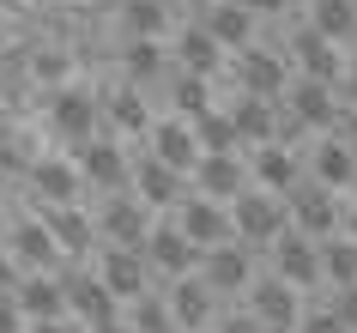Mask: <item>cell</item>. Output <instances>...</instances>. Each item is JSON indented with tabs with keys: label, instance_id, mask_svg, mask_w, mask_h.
Masks as SVG:
<instances>
[{
	"label": "cell",
	"instance_id": "603a6c76",
	"mask_svg": "<svg viewBox=\"0 0 357 333\" xmlns=\"http://www.w3.org/2000/svg\"><path fill=\"white\" fill-rule=\"evenodd\" d=\"M309 170H315V182L327 188V194H339V188H357V158L339 140H321L315 151H309Z\"/></svg>",
	"mask_w": 357,
	"mask_h": 333
},
{
	"label": "cell",
	"instance_id": "1f68e13d",
	"mask_svg": "<svg viewBox=\"0 0 357 333\" xmlns=\"http://www.w3.org/2000/svg\"><path fill=\"white\" fill-rule=\"evenodd\" d=\"M169 97H176V110L182 115H212V85L206 79H194V73H176V85H169Z\"/></svg>",
	"mask_w": 357,
	"mask_h": 333
},
{
	"label": "cell",
	"instance_id": "60d3db41",
	"mask_svg": "<svg viewBox=\"0 0 357 333\" xmlns=\"http://www.w3.org/2000/svg\"><path fill=\"white\" fill-rule=\"evenodd\" d=\"M19 291V267H13V255L0 249V297H13Z\"/></svg>",
	"mask_w": 357,
	"mask_h": 333
},
{
	"label": "cell",
	"instance_id": "d4e9b609",
	"mask_svg": "<svg viewBox=\"0 0 357 333\" xmlns=\"http://www.w3.org/2000/svg\"><path fill=\"white\" fill-rule=\"evenodd\" d=\"M230 128H236V140H243V146H273L279 115H273V103H261V97H243V103L230 110Z\"/></svg>",
	"mask_w": 357,
	"mask_h": 333
},
{
	"label": "cell",
	"instance_id": "30bf717a",
	"mask_svg": "<svg viewBox=\"0 0 357 333\" xmlns=\"http://www.w3.org/2000/svg\"><path fill=\"white\" fill-rule=\"evenodd\" d=\"M273 260H279V279L291 285V291H309L321 279V242L297 237V230H284L279 242H273Z\"/></svg>",
	"mask_w": 357,
	"mask_h": 333
},
{
	"label": "cell",
	"instance_id": "3957f363",
	"mask_svg": "<svg viewBox=\"0 0 357 333\" xmlns=\"http://www.w3.org/2000/svg\"><path fill=\"white\" fill-rule=\"evenodd\" d=\"M200 285H206L212 297H236V291H255V255H248L243 242H225V249L200 255Z\"/></svg>",
	"mask_w": 357,
	"mask_h": 333
},
{
	"label": "cell",
	"instance_id": "4316f807",
	"mask_svg": "<svg viewBox=\"0 0 357 333\" xmlns=\"http://www.w3.org/2000/svg\"><path fill=\"white\" fill-rule=\"evenodd\" d=\"M218 55H225V49L212 43L206 24H194V31H182V37H176V61H182V73H194V79H212Z\"/></svg>",
	"mask_w": 357,
	"mask_h": 333
},
{
	"label": "cell",
	"instance_id": "277c9868",
	"mask_svg": "<svg viewBox=\"0 0 357 333\" xmlns=\"http://www.w3.org/2000/svg\"><path fill=\"white\" fill-rule=\"evenodd\" d=\"M146 267L182 285V279H194V273H200V249H194V242L182 237V224H158V230L146 237Z\"/></svg>",
	"mask_w": 357,
	"mask_h": 333
},
{
	"label": "cell",
	"instance_id": "ffe728a7",
	"mask_svg": "<svg viewBox=\"0 0 357 333\" xmlns=\"http://www.w3.org/2000/svg\"><path fill=\"white\" fill-rule=\"evenodd\" d=\"M43 224H49V237H55V249H61L67 260L85 255V249L97 242V224L85 219L79 206H49V219H43Z\"/></svg>",
	"mask_w": 357,
	"mask_h": 333
},
{
	"label": "cell",
	"instance_id": "f6af8a7d",
	"mask_svg": "<svg viewBox=\"0 0 357 333\" xmlns=\"http://www.w3.org/2000/svg\"><path fill=\"white\" fill-rule=\"evenodd\" d=\"M248 13H284V0H243Z\"/></svg>",
	"mask_w": 357,
	"mask_h": 333
},
{
	"label": "cell",
	"instance_id": "7a4b0ae2",
	"mask_svg": "<svg viewBox=\"0 0 357 333\" xmlns=\"http://www.w3.org/2000/svg\"><path fill=\"white\" fill-rule=\"evenodd\" d=\"M284 219H291L284 200H273V194H261V188H248L243 200L230 206V224H236V242H243V249H255V242L273 249V242L284 237Z\"/></svg>",
	"mask_w": 357,
	"mask_h": 333
},
{
	"label": "cell",
	"instance_id": "8992f818",
	"mask_svg": "<svg viewBox=\"0 0 357 333\" xmlns=\"http://www.w3.org/2000/svg\"><path fill=\"white\" fill-rule=\"evenodd\" d=\"M248 315L261 321L266 333H297V321H303V303H297V291L284 285L279 273L273 279H261L255 291H248Z\"/></svg>",
	"mask_w": 357,
	"mask_h": 333
},
{
	"label": "cell",
	"instance_id": "5b68a950",
	"mask_svg": "<svg viewBox=\"0 0 357 333\" xmlns=\"http://www.w3.org/2000/svg\"><path fill=\"white\" fill-rule=\"evenodd\" d=\"M97 237L109 242V249H133V255H146V237H151L146 206L109 194V200H103V212H97Z\"/></svg>",
	"mask_w": 357,
	"mask_h": 333
},
{
	"label": "cell",
	"instance_id": "2e32d148",
	"mask_svg": "<svg viewBox=\"0 0 357 333\" xmlns=\"http://www.w3.org/2000/svg\"><path fill=\"white\" fill-rule=\"evenodd\" d=\"M6 255L43 273V267H55V260H61V249H55V237H49V224H43V219H19V224H13V237H6Z\"/></svg>",
	"mask_w": 357,
	"mask_h": 333
},
{
	"label": "cell",
	"instance_id": "4dcf8cb0",
	"mask_svg": "<svg viewBox=\"0 0 357 333\" xmlns=\"http://www.w3.org/2000/svg\"><path fill=\"white\" fill-rule=\"evenodd\" d=\"M194 140H200V151H206V158H225V151L243 146V140H236V128H230V115H218V110L194 121Z\"/></svg>",
	"mask_w": 357,
	"mask_h": 333
},
{
	"label": "cell",
	"instance_id": "f1b7e54d",
	"mask_svg": "<svg viewBox=\"0 0 357 333\" xmlns=\"http://www.w3.org/2000/svg\"><path fill=\"white\" fill-rule=\"evenodd\" d=\"M31 188H37L49 206H73V194H79V170H67L61 158H43V164H31Z\"/></svg>",
	"mask_w": 357,
	"mask_h": 333
},
{
	"label": "cell",
	"instance_id": "ba28073f",
	"mask_svg": "<svg viewBox=\"0 0 357 333\" xmlns=\"http://www.w3.org/2000/svg\"><path fill=\"white\" fill-rule=\"evenodd\" d=\"M194 188H200V200H243L248 194V164L243 158H236V151H225V158H200V164H194Z\"/></svg>",
	"mask_w": 357,
	"mask_h": 333
},
{
	"label": "cell",
	"instance_id": "7dc6e473",
	"mask_svg": "<svg viewBox=\"0 0 357 333\" xmlns=\"http://www.w3.org/2000/svg\"><path fill=\"white\" fill-rule=\"evenodd\" d=\"M351 6H357V0H351Z\"/></svg>",
	"mask_w": 357,
	"mask_h": 333
},
{
	"label": "cell",
	"instance_id": "ee69618b",
	"mask_svg": "<svg viewBox=\"0 0 357 333\" xmlns=\"http://www.w3.org/2000/svg\"><path fill=\"white\" fill-rule=\"evenodd\" d=\"M31 333H85V327H79L73 315H67V321H43V327H31Z\"/></svg>",
	"mask_w": 357,
	"mask_h": 333
},
{
	"label": "cell",
	"instance_id": "9a60e30c",
	"mask_svg": "<svg viewBox=\"0 0 357 333\" xmlns=\"http://www.w3.org/2000/svg\"><path fill=\"white\" fill-rule=\"evenodd\" d=\"M284 103H291V121H297V128H333L339 121L333 85H315V79H297V85L284 91Z\"/></svg>",
	"mask_w": 357,
	"mask_h": 333
},
{
	"label": "cell",
	"instance_id": "f35d334b",
	"mask_svg": "<svg viewBox=\"0 0 357 333\" xmlns=\"http://www.w3.org/2000/svg\"><path fill=\"white\" fill-rule=\"evenodd\" d=\"M218 333H266V327H261V321H255V315L243 309V315H218Z\"/></svg>",
	"mask_w": 357,
	"mask_h": 333
},
{
	"label": "cell",
	"instance_id": "74e56055",
	"mask_svg": "<svg viewBox=\"0 0 357 333\" xmlns=\"http://www.w3.org/2000/svg\"><path fill=\"white\" fill-rule=\"evenodd\" d=\"M327 303H333V315H339V321H345V327L357 333V285H351V291H333Z\"/></svg>",
	"mask_w": 357,
	"mask_h": 333
},
{
	"label": "cell",
	"instance_id": "d590c367",
	"mask_svg": "<svg viewBox=\"0 0 357 333\" xmlns=\"http://www.w3.org/2000/svg\"><path fill=\"white\" fill-rule=\"evenodd\" d=\"M109 121L121 133H139V128H146V103H139V91H121V97H115V103H109Z\"/></svg>",
	"mask_w": 357,
	"mask_h": 333
},
{
	"label": "cell",
	"instance_id": "e0dca14e",
	"mask_svg": "<svg viewBox=\"0 0 357 333\" xmlns=\"http://www.w3.org/2000/svg\"><path fill=\"white\" fill-rule=\"evenodd\" d=\"M49 121H55V133H67L79 151L91 146V128H97V103L85 91H61L55 103H49Z\"/></svg>",
	"mask_w": 357,
	"mask_h": 333
},
{
	"label": "cell",
	"instance_id": "bcb514c9",
	"mask_svg": "<svg viewBox=\"0 0 357 333\" xmlns=\"http://www.w3.org/2000/svg\"><path fill=\"white\" fill-rule=\"evenodd\" d=\"M97 333H133V327H128V321H109V327H97Z\"/></svg>",
	"mask_w": 357,
	"mask_h": 333
},
{
	"label": "cell",
	"instance_id": "9c48e42d",
	"mask_svg": "<svg viewBox=\"0 0 357 333\" xmlns=\"http://www.w3.org/2000/svg\"><path fill=\"white\" fill-rule=\"evenodd\" d=\"M182 237H188L200 255H212V249L236 242V224H230L225 206H212V200H182Z\"/></svg>",
	"mask_w": 357,
	"mask_h": 333
},
{
	"label": "cell",
	"instance_id": "ab89813d",
	"mask_svg": "<svg viewBox=\"0 0 357 333\" xmlns=\"http://www.w3.org/2000/svg\"><path fill=\"white\" fill-rule=\"evenodd\" d=\"M333 128H339V146H345V151L357 158V110H339V121H333Z\"/></svg>",
	"mask_w": 357,
	"mask_h": 333
},
{
	"label": "cell",
	"instance_id": "ac0fdd59",
	"mask_svg": "<svg viewBox=\"0 0 357 333\" xmlns=\"http://www.w3.org/2000/svg\"><path fill=\"white\" fill-rule=\"evenodd\" d=\"M212 309H218V297L200 285V273L182 279V285H169V315H176V327H182V333H200L212 321Z\"/></svg>",
	"mask_w": 357,
	"mask_h": 333
},
{
	"label": "cell",
	"instance_id": "e575fe53",
	"mask_svg": "<svg viewBox=\"0 0 357 333\" xmlns=\"http://www.w3.org/2000/svg\"><path fill=\"white\" fill-rule=\"evenodd\" d=\"M128 73L139 79V85L164 79V43H128Z\"/></svg>",
	"mask_w": 357,
	"mask_h": 333
},
{
	"label": "cell",
	"instance_id": "b9f144b4",
	"mask_svg": "<svg viewBox=\"0 0 357 333\" xmlns=\"http://www.w3.org/2000/svg\"><path fill=\"white\" fill-rule=\"evenodd\" d=\"M0 333H19V303L13 297H0Z\"/></svg>",
	"mask_w": 357,
	"mask_h": 333
},
{
	"label": "cell",
	"instance_id": "d6986e66",
	"mask_svg": "<svg viewBox=\"0 0 357 333\" xmlns=\"http://www.w3.org/2000/svg\"><path fill=\"white\" fill-rule=\"evenodd\" d=\"M236 73H243V91L261 97V103H279V97L291 91V85H284V61L279 55H261V49H248Z\"/></svg>",
	"mask_w": 357,
	"mask_h": 333
},
{
	"label": "cell",
	"instance_id": "83f0119b",
	"mask_svg": "<svg viewBox=\"0 0 357 333\" xmlns=\"http://www.w3.org/2000/svg\"><path fill=\"white\" fill-rule=\"evenodd\" d=\"M309 31H321L327 43H357V6L351 0H315L309 6Z\"/></svg>",
	"mask_w": 357,
	"mask_h": 333
},
{
	"label": "cell",
	"instance_id": "7402d4cb",
	"mask_svg": "<svg viewBox=\"0 0 357 333\" xmlns=\"http://www.w3.org/2000/svg\"><path fill=\"white\" fill-rule=\"evenodd\" d=\"M291 49H297V61H303V79H315V85L345 79V67H339V55H333V43L321 37V31H297V37H291Z\"/></svg>",
	"mask_w": 357,
	"mask_h": 333
},
{
	"label": "cell",
	"instance_id": "d6a6232c",
	"mask_svg": "<svg viewBox=\"0 0 357 333\" xmlns=\"http://www.w3.org/2000/svg\"><path fill=\"white\" fill-rule=\"evenodd\" d=\"M133 333H176V315H169V297H139L133 303V321H128Z\"/></svg>",
	"mask_w": 357,
	"mask_h": 333
},
{
	"label": "cell",
	"instance_id": "8d00e7d4",
	"mask_svg": "<svg viewBox=\"0 0 357 333\" xmlns=\"http://www.w3.org/2000/svg\"><path fill=\"white\" fill-rule=\"evenodd\" d=\"M297 333H351V327H345V321L333 315V303H315V309H303Z\"/></svg>",
	"mask_w": 357,
	"mask_h": 333
},
{
	"label": "cell",
	"instance_id": "8fae6325",
	"mask_svg": "<svg viewBox=\"0 0 357 333\" xmlns=\"http://www.w3.org/2000/svg\"><path fill=\"white\" fill-rule=\"evenodd\" d=\"M97 279H103V291L109 297H128V303H139L146 297V255H133V249H103V267H97Z\"/></svg>",
	"mask_w": 357,
	"mask_h": 333
},
{
	"label": "cell",
	"instance_id": "6da1fadb",
	"mask_svg": "<svg viewBox=\"0 0 357 333\" xmlns=\"http://www.w3.org/2000/svg\"><path fill=\"white\" fill-rule=\"evenodd\" d=\"M284 212H291V230L297 237H309V242H333L339 237V200L327 194L321 182H297L291 194H284Z\"/></svg>",
	"mask_w": 357,
	"mask_h": 333
},
{
	"label": "cell",
	"instance_id": "5bb4252c",
	"mask_svg": "<svg viewBox=\"0 0 357 333\" xmlns=\"http://www.w3.org/2000/svg\"><path fill=\"white\" fill-rule=\"evenodd\" d=\"M248 176H255V188L273 194V200H284V194L303 182V176H297V158H291L284 146H261L255 158H248Z\"/></svg>",
	"mask_w": 357,
	"mask_h": 333
},
{
	"label": "cell",
	"instance_id": "7bdbcfd3",
	"mask_svg": "<svg viewBox=\"0 0 357 333\" xmlns=\"http://www.w3.org/2000/svg\"><path fill=\"white\" fill-rule=\"evenodd\" d=\"M339 91H345V103H351V110H357V61H351V67H345V79H339Z\"/></svg>",
	"mask_w": 357,
	"mask_h": 333
},
{
	"label": "cell",
	"instance_id": "836d02e7",
	"mask_svg": "<svg viewBox=\"0 0 357 333\" xmlns=\"http://www.w3.org/2000/svg\"><path fill=\"white\" fill-rule=\"evenodd\" d=\"M158 31H164V0H128V37L158 43Z\"/></svg>",
	"mask_w": 357,
	"mask_h": 333
},
{
	"label": "cell",
	"instance_id": "52a82bcc",
	"mask_svg": "<svg viewBox=\"0 0 357 333\" xmlns=\"http://www.w3.org/2000/svg\"><path fill=\"white\" fill-rule=\"evenodd\" d=\"M61 291H67V315H73V321H79V327H109V321H115V297L109 291H103V279H97V273H67V279H61Z\"/></svg>",
	"mask_w": 357,
	"mask_h": 333
},
{
	"label": "cell",
	"instance_id": "f546056e",
	"mask_svg": "<svg viewBox=\"0 0 357 333\" xmlns=\"http://www.w3.org/2000/svg\"><path fill=\"white\" fill-rule=\"evenodd\" d=\"M321 279H333V291H351L357 285V237L321 242Z\"/></svg>",
	"mask_w": 357,
	"mask_h": 333
},
{
	"label": "cell",
	"instance_id": "cb8c5ba5",
	"mask_svg": "<svg viewBox=\"0 0 357 333\" xmlns=\"http://www.w3.org/2000/svg\"><path fill=\"white\" fill-rule=\"evenodd\" d=\"M133 188H139V206H176V200H188V182H182L176 170H164L158 158H146V164L133 170Z\"/></svg>",
	"mask_w": 357,
	"mask_h": 333
},
{
	"label": "cell",
	"instance_id": "484cf974",
	"mask_svg": "<svg viewBox=\"0 0 357 333\" xmlns=\"http://www.w3.org/2000/svg\"><path fill=\"white\" fill-rule=\"evenodd\" d=\"M206 31H212L218 49H243L248 31H255V13H248L243 0H225V6H212V13H206Z\"/></svg>",
	"mask_w": 357,
	"mask_h": 333
},
{
	"label": "cell",
	"instance_id": "44dd1931",
	"mask_svg": "<svg viewBox=\"0 0 357 333\" xmlns=\"http://www.w3.org/2000/svg\"><path fill=\"white\" fill-rule=\"evenodd\" d=\"M79 176L91 188H103V194H115L121 176H128V158H121V146H109V140H91V146L79 151Z\"/></svg>",
	"mask_w": 357,
	"mask_h": 333
},
{
	"label": "cell",
	"instance_id": "4fadbf2b",
	"mask_svg": "<svg viewBox=\"0 0 357 333\" xmlns=\"http://www.w3.org/2000/svg\"><path fill=\"white\" fill-rule=\"evenodd\" d=\"M13 303H19V315H31V321H67V291H61V279H19V291H13Z\"/></svg>",
	"mask_w": 357,
	"mask_h": 333
},
{
	"label": "cell",
	"instance_id": "7c38bea8",
	"mask_svg": "<svg viewBox=\"0 0 357 333\" xmlns=\"http://www.w3.org/2000/svg\"><path fill=\"white\" fill-rule=\"evenodd\" d=\"M151 158H158L164 170H176V176H182V170H194L206 151H200V140H194L188 121H158V128H151Z\"/></svg>",
	"mask_w": 357,
	"mask_h": 333
}]
</instances>
